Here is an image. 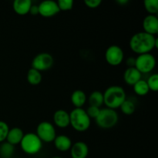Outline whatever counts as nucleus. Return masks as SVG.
<instances>
[{"instance_id":"obj_13","label":"nucleus","mask_w":158,"mask_h":158,"mask_svg":"<svg viewBox=\"0 0 158 158\" xmlns=\"http://www.w3.org/2000/svg\"><path fill=\"white\" fill-rule=\"evenodd\" d=\"M53 122L60 128H66L70 123L69 114L65 110H57L53 114Z\"/></svg>"},{"instance_id":"obj_6","label":"nucleus","mask_w":158,"mask_h":158,"mask_svg":"<svg viewBox=\"0 0 158 158\" xmlns=\"http://www.w3.org/2000/svg\"><path fill=\"white\" fill-rule=\"evenodd\" d=\"M156 66V59L151 53L139 55L135 59L134 67L141 74H147L152 72Z\"/></svg>"},{"instance_id":"obj_30","label":"nucleus","mask_w":158,"mask_h":158,"mask_svg":"<svg viewBox=\"0 0 158 158\" xmlns=\"http://www.w3.org/2000/svg\"><path fill=\"white\" fill-rule=\"evenodd\" d=\"M31 15H36L39 14V6L38 5H32L29 9V12Z\"/></svg>"},{"instance_id":"obj_4","label":"nucleus","mask_w":158,"mask_h":158,"mask_svg":"<svg viewBox=\"0 0 158 158\" xmlns=\"http://www.w3.org/2000/svg\"><path fill=\"white\" fill-rule=\"evenodd\" d=\"M19 145L22 151L29 155L38 154L43 148V142L35 133H27L24 134Z\"/></svg>"},{"instance_id":"obj_26","label":"nucleus","mask_w":158,"mask_h":158,"mask_svg":"<svg viewBox=\"0 0 158 158\" xmlns=\"http://www.w3.org/2000/svg\"><path fill=\"white\" fill-rule=\"evenodd\" d=\"M60 11H69L73 7V0H58L56 2Z\"/></svg>"},{"instance_id":"obj_22","label":"nucleus","mask_w":158,"mask_h":158,"mask_svg":"<svg viewBox=\"0 0 158 158\" xmlns=\"http://www.w3.org/2000/svg\"><path fill=\"white\" fill-rule=\"evenodd\" d=\"M15 148L13 145L8 142H4L0 146V157L1 158H11L13 156Z\"/></svg>"},{"instance_id":"obj_9","label":"nucleus","mask_w":158,"mask_h":158,"mask_svg":"<svg viewBox=\"0 0 158 158\" xmlns=\"http://www.w3.org/2000/svg\"><path fill=\"white\" fill-rule=\"evenodd\" d=\"M124 59L123 49L117 45H112L105 52V60L110 66H117L121 64Z\"/></svg>"},{"instance_id":"obj_32","label":"nucleus","mask_w":158,"mask_h":158,"mask_svg":"<svg viewBox=\"0 0 158 158\" xmlns=\"http://www.w3.org/2000/svg\"><path fill=\"white\" fill-rule=\"evenodd\" d=\"M117 2L120 5H124V4H127V3L129 2V1H128V0H117Z\"/></svg>"},{"instance_id":"obj_20","label":"nucleus","mask_w":158,"mask_h":158,"mask_svg":"<svg viewBox=\"0 0 158 158\" xmlns=\"http://www.w3.org/2000/svg\"><path fill=\"white\" fill-rule=\"evenodd\" d=\"M42 79H43V77H42L41 72L33 69V68L29 69L27 76H26V80H27L28 83H30L31 85L35 86L41 83Z\"/></svg>"},{"instance_id":"obj_24","label":"nucleus","mask_w":158,"mask_h":158,"mask_svg":"<svg viewBox=\"0 0 158 158\" xmlns=\"http://www.w3.org/2000/svg\"><path fill=\"white\" fill-rule=\"evenodd\" d=\"M143 6L149 15H157L158 12V0H144Z\"/></svg>"},{"instance_id":"obj_29","label":"nucleus","mask_w":158,"mask_h":158,"mask_svg":"<svg viewBox=\"0 0 158 158\" xmlns=\"http://www.w3.org/2000/svg\"><path fill=\"white\" fill-rule=\"evenodd\" d=\"M102 2L100 0H85L84 3L88 8L90 9H96L98 7Z\"/></svg>"},{"instance_id":"obj_16","label":"nucleus","mask_w":158,"mask_h":158,"mask_svg":"<svg viewBox=\"0 0 158 158\" xmlns=\"http://www.w3.org/2000/svg\"><path fill=\"white\" fill-rule=\"evenodd\" d=\"M24 132L23 130L19 127H12L9 129V133L6 137V142H8L10 144L18 145L19 144L21 140H23V137L24 136Z\"/></svg>"},{"instance_id":"obj_19","label":"nucleus","mask_w":158,"mask_h":158,"mask_svg":"<svg viewBox=\"0 0 158 158\" xmlns=\"http://www.w3.org/2000/svg\"><path fill=\"white\" fill-rule=\"evenodd\" d=\"M87 100L89 103V106L100 108V106L103 104V94L101 91L95 90L91 93Z\"/></svg>"},{"instance_id":"obj_8","label":"nucleus","mask_w":158,"mask_h":158,"mask_svg":"<svg viewBox=\"0 0 158 158\" xmlns=\"http://www.w3.org/2000/svg\"><path fill=\"white\" fill-rule=\"evenodd\" d=\"M54 63V59L48 52H40L37 54L32 61V68L42 72L49 69Z\"/></svg>"},{"instance_id":"obj_15","label":"nucleus","mask_w":158,"mask_h":158,"mask_svg":"<svg viewBox=\"0 0 158 158\" xmlns=\"http://www.w3.org/2000/svg\"><path fill=\"white\" fill-rule=\"evenodd\" d=\"M142 74L135 67L127 68L123 73V80L128 85L134 86L136 83L141 80Z\"/></svg>"},{"instance_id":"obj_28","label":"nucleus","mask_w":158,"mask_h":158,"mask_svg":"<svg viewBox=\"0 0 158 158\" xmlns=\"http://www.w3.org/2000/svg\"><path fill=\"white\" fill-rule=\"evenodd\" d=\"M100 108L97 107V106H89V107L87 108V110H86V114L89 116V118H94L96 119L97 117H98L99 114H100Z\"/></svg>"},{"instance_id":"obj_17","label":"nucleus","mask_w":158,"mask_h":158,"mask_svg":"<svg viewBox=\"0 0 158 158\" xmlns=\"http://www.w3.org/2000/svg\"><path fill=\"white\" fill-rule=\"evenodd\" d=\"M32 2L31 0H15L12 4L14 12L19 15H25L29 12Z\"/></svg>"},{"instance_id":"obj_14","label":"nucleus","mask_w":158,"mask_h":158,"mask_svg":"<svg viewBox=\"0 0 158 158\" xmlns=\"http://www.w3.org/2000/svg\"><path fill=\"white\" fill-rule=\"evenodd\" d=\"M54 146L56 150L61 151V152H66L70 150L73 143L71 139L68 136L64 134L56 135L55 140H53Z\"/></svg>"},{"instance_id":"obj_5","label":"nucleus","mask_w":158,"mask_h":158,"mask_svg":"<svg viewBox=\"0 0 158 158\" xmlns=\"http://www.w3.org/2000/svg\"><path fill=\"white\" fill-rule=\"evenodd\" d=\"M119 120V116L115 110L105 107L100 109L98 117L95 119L96 123L103 129H110L115 126Z\"/></svg>"},{"instance_id":"obj_3","label":"nucleus","mask_w":158,"mask_h":158,"mask_svg":"<svg viewBox=\"0 0 158 158\" xmlns=\"http://www.w3.org/2000/svg\"><path fill=\"white\" fill-rule=\"evenodd\" d=\"M69 125L78 132H84L90 127V118L83 108H74L69 113Z\"/></svg>"},{"instance_id":"obj_33","label":"nucleus","mask_w":158,"mask_h":158,"mask_svg":"<svg viewBox=\"0 0 158 158\" xmlns=\"http://www.w3.org/2000/svg\"><path fill=\"white\" fill-rule=\"evenodd\" d=\"M51 158H63V157H59V156H55V157H51Z\"/></svg>"},{"instance_id":"obj_25","label":"nucleus","mask_w":158,"mask_h":158,"mask_svg":"<svg viewBox=\"0 0 158 158\" xmlns=\"http://www.w3.org/2000/svg\"><path fill=\"white\" fill-rule=\"evenodd\" d=\"M148 86L149 87L150 90H152L156 92L158 90V74L154 73L150 76L148 80H146Z\"/></svg>"},{"instance_id":"obj_27","label":"nucleus","mask_w":158,"mask_h":158,"mask_svg":"<svg viewBox=\"0 0 158 158\" xmlns=\"http://www.w3.org/2000/svg\"><path fill=\"white\" fill-rule=\"evenodd\" d=\"M9 131V125L5 121L0 120V143H2V142L5 141L6 140Z\"/></svg>"},{"instance_id":"obj_1","label":"nucleus","mask_w":158,"mask_h":158,"mask_svg":"<svg viewBox=\"0 0 158 158\" xmlns=\"http://www.w3.org/2000/svg\"><path fill=\"white\" fill-rule=\"evenodd\" d=\"M129 45L131 50L138 55L151 53L153 49L158 48V39L155 35L140 32L131 37Z\"/></svg>"},{"instance_id":"obj_18","label":"nucleus","mask_w":158,"mask_h":158,"mask_svg":"<svg viewBox=\"0 0 158 158\" xmlns=\"http://www.w3.org/2000/svg\"><path fill=\"white\" fill-rule=\"evenodd\" d=\"M71 102L75 108H83L87 100L86 94L81 89H77L71 94Z\"/></svg>"},{"instance_id":"obj_21","label":"nucleus","mask_w":158,"mask_h":158,"mask_svg":"<svg viewBox=\"0 0 158 158\" xmlns=\"http://www.w3.org/2000/svg\"><path fill=\"white\" fill-rule=\"evenodd\" d=\"M133 86H134V90L135 94L138 96H141V97L147 95L150 91L147 81L142 80V79L139 80L137 83H136Z\"/></svg>"},{"instance_id":"obj_12","label":"nucleus","mask_w":158,"mask_h":158,"mask_svg":"<svg viewBox=\"0 0 158 158\" xmlns=\"http://www.w3.org/2000/svg\"><path fill=\"white\" fill-rule=\"evenodd\" d=\"M69 151L72 158H86L89 154L88 145L83 141H77L73 143Z\"/></svg>"},{"instance_id":"obj_2","label":"nucleus","mask_w":158,"mask_h":158,"mask_svg":"<svg viewBox=\"0 0 158 158\" xmlns=\"http://www.w3.org/2000/svg\"><path fill=\"white\" fill-rule=\"evenodd\" d=\"M103 104L110 109L115 110L120 108V105L127 99L124 89L120 86H110L104 91Z\"/></svg>"},{"instance_id":"obj_10","label":"nucleus","mask_w":158,"mask_h":158,"mask_svg":"<svg viewBox=\"0 0 158 158\" xmlns=\"http://www.w3.org/2000/svg\"><path fill=\"white\" fill-rule=\"evenodd\" d=\"M38 6L39 14L46 18L54 16L60 12L57 2L53 0H45L41 2Z\"/></svg>"},{"instance_id":"obj_11","label":"nucleus","mask_w":158,"mask_h":158,"mask_svg":"<svg viewBox=\"0 0 158 158\" xmlns=\"http://www.w3.org/2000/svg\"><path fill=\"white\" fill-rule=\"evenodd\" d=\"M143 32L155 35L158 33V19L157 15H149L143 20Z\"/></svg>"},{"instance_id":"obj_23","label":"nucleus","mask_w":158,"mask_h":158,"mask_svg":"<svg viewBox=\"0 0 158 158\" xmlns=\"http://www.w3.org/2000/svg\"><path fill=\"white\" fill-rule=\"evenodd\" d=\"M120 108L123 114H126V115H131L135 112L136 106L132 100L126 99L120 105Z\"/></svg>"},{"instance_id":"obj_7","label":"nucleus","mask_w":158,"mask_h":158,"mask_svg":"<svg viewBox=\"0 0 158 158\" xmlns=\"http://www.w3.org/2000/svg\"><path fill=\"white\" fill-rule=\"evenodd\" d=\"M42 142L52 143L56 137L55 127L49 121H42L38 124L35 133Z\"/></svg>"},{"instance_id":"obj_31","label":"nucleus","mask_w":158,"mask_h":158,"mask_svg":"<svg viewBox=\"0 0 158 158\" xmlns=\"http://www.w3.org/2000/svg\"><path fill=\"white\" fill-rule=\"evenodd\" d=\"M135 59L134 57H128L126 60V64L128 66V68L134 67L135 66Z\"/></svg>"}]
</instances>
